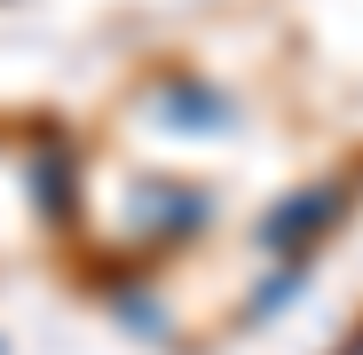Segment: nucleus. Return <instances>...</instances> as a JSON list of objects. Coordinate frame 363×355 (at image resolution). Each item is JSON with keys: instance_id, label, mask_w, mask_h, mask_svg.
<instances>
[{"instance_id": "obj_1", "label": "nucleus", "mask_w": 363, "mask_h": 355, "mask_svg": "<svg viewBox=\"0 0 363 355\" xmlns=\"http://www.w3.org/2000/svg\"><path fill=\"white\" fill-rule=\"evenodd\" d=\"M340 213V190H300V198H284L269 221H261V245H277V253H292L300 245V237H308V229H324Z\"/></svg>"}]
</instances>
